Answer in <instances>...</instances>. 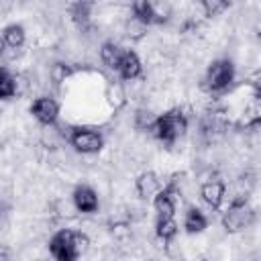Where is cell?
Instances as JSON below:
<instances>
[{"instance_id":"cell-1","label":"cell","mask_w":261,"mask_h":261,"mask_svg":"<svg viewBox=\"0 0 261 261\" xmlns=\"http://www.w3.org/2000/svg\"><path fill=\"white\" fill-rule=\"evenodd\" d=\"M186 128H188V120L181 114V110H169L163 116L155 118V124H153L155 137L165 145H171L177 137L186 133Z\"/></svg>"},{"instance_id":"cell-2","label":"cell","mask_w":261,"mask_h":261,"mask_svg":"<svg viewBox=\"0 0 261 261\" xmlns=\"http://www.w3.org/2000/svg\"><path fill=\"white\" fill-rule=\"evenodd\" d=\"M251 220H253V210H251V206L247 204L245 198H237V200L228 206V210L224 212V216H222V226H224L228 232H239V230H243L245 226H249Z\"/></svg>"},{"instance_id":"cell-3","label":"cell","mask_w":261,"mask_h":261,"mask_svg":"<svg viewBox=\"0 0 261 261\" xmlns=\"http://www.w3.org/2000/svg\"><path fill=\"white\" fill-rule=\"evenodd\" d=\"M234 77V65L228 61V59H218L214 61L210 67H208V73H206V86L212 90V92H220L224 88L230 86Z\"/></svg>"},{"instance_id":"cell-4","label":"cell","mask_w":261,"mask_h":261,"mask_svg":"<svg viewBox=\"0 0 261 261\" xmlns=\"http://www.w3.org/2000/svg\"><path fill=\"white\" fill-rule=\"evenodd\" d=\"M49 251L57 261H75L80 253L73 243V230H59L53 234L49 241Z\"/></svg>"},{"instance_id":"cell-5","label":"cell","mask_w":261,"mask_h":261,"mask_svg":"<svg viewBox=\"0 0 261 261\" xmlns=\"http://www.w3.org/2000/svg\"><path fill=\"white\" fill-rule=\"evenodd\" d=\"M69 143L80 153H98L104 145V139L94 128H73L69 135Z\"/></svg>"},{"instance_id":"cell-6","label":"cell","mask_w":261,"mask_h":261,"mask_svg":"<svg viewBox=\"0 0 261 261\" xmlns=\"http://www.w3.org/2000/svg\"><path fill=\"white\" fill-rule=\"evenodd\" d=\"M31 112L35 114V118H37L39 122H43V124H53V122L57 120L59 106H57V102H55L53 98L43 96V98H37V100L33 102Z\"/></svg>"},{"instance_id":"cell-7","label":"cell","mask_w":261,"mask_h":261,"mask_svg":"<svg viewBox=\"0 0 261 261\" xmlns=\"http://www.w3.org/2000/svg\"><path fill=\"white\" fill-rule=\"evenodd\" d=\"M133 18L139 20V22H143L145 27L147 24H153V22H165L167 20L157 10V6L151 4V2H147V0H139V2L133 4Z\"/></svg>"},{"instance_id":"cell-8","label":"cell","mask_w":261,"mask_h":261,"mask_svg":"<svg viewBox=\"0 0 261 261\" xmlns=\"http://www.w3.org/2000/svg\"><path fill=\"white\" fill-rule=\"evenodd\" d=\"M153 206L157 210V220H165V218H173V210H175V196H173V188L167 186L165 190H159L155 194Z\"/></svg>"},{"instance_id":"cell-9","label":"cell","mask_w":261,"mask_h":261,"mask_svg":"<svg viewBox=\"0 0 261 261\" xmlns=\"http://www.w3.org/2000/svg\"><path fill=\"white\" fill-rule=\"evenodd\" d=\"M73 206L80 212H96L98 210V196L88 186H77L73 192Z\"/></svg>"},{"instance_id":"cell-10","label":"cell","mask_w":261,"mask_h":261,"mask_svg":"<svg viewBox=\"0 0 261 261\" xmlns=\"http://www.w3.org/2000/svg\"><path fill=\"white\" fill-rule=\"evenodd\" d=\"M159 190H161V184H159V177L153 171H145V173L139 175V179H137V194H139V198L147 200V198L155 196Z\"/></svg>"},{"instance_id":"cell-11","label":"cell","mask_w":261,"mask_h":261,"mask_svg":"<svg viewBox=\"0 0 261 261\" xmlns=\"http://www.w3.org/2000/svg\"><path fill=\"white\" fill-rule=\"evenodd\" d=\"M118 71L124 80H133L141 73V61L137 57V53L133 51H124L122 59H120V65H118Z\"/></svg>"},{"instance_id":"cell-12","label":"cell","mask_w":261,"mask_h":261,"mask_svg":"<svg viewBox=\"0 0 261 261\" xmlns=\"http://www.w3.org/2000/svg\"><path fill=\"white\" fill-rule=\"evenodd\" d=\"M202 198L210 208H218L224 198V186L220 181H208L202 186Z\"/></svg>"},{"instance_id":"cell-13","label":"cell","mask_w":261,"mask_h":261,"mask_svg":"<svg viewBox=\"0 0 261 261\" xmlns=\"http://www.w3.org/2000/svg\"><path fill=\"white\" fill-rule=\"evenodd\" d=\"M100 55H102V61H104L108 67H112V69H118V65H120V59H122L124 51H122V49H120L116 43L108 41V43H104V45H102V49H100Z\"/></svg>"},{"instance_id":"cell-14","label":"cell","mask_w":261,"mask_h":261,"mask_svg":"<svg viewBox=\"0 0 261 261\" xmlns=\"http://www.w3.org/2000/svg\"><path fill=\"white\" fill-rule=\"evenodd\" d=\"M206 224H208V220H206V216L202 214V210H198V208H190V210L186 212L184 226H186V230H188L190 234H194V232H202V230L206 228Z\"/></svg>"},{"instance_id":"cell-15","label":"cell","mask_w":261,"mask_h":261,"mask_svg":"<svg viewBox=\"0 0 261 261\" xmlns=\"http://www.w3.org/2000/svg\"><path fill=\"white\" fill-rule=\"evenodd\" d=\"M2 39H4L6 45L16 49V47H20L24 43V29L20 24H8L4 29V33H2Z\"/></svg>"},{"instance_id":"cell-16","label":"cell","mask_w":261,"mask_h":261,"mask_svg":"<svg viewBox=\"0 0 261 261\" xmlns=\"http://www.w3.org/2000/svg\"><path fill=\"white\" fill-rule=\"evenodd\" d=\"M90 10H92V4L90 2H75L71 6V16H73V20L80 27H86L90 22Z\"/></svg>"},{"instance_id":"cell-17","label":"cell","mask_w":261,"mask_h":261,"mask_svg":"<svg viewBox=\"0 0 261 261\" xmlns=\"http://www.w3.org/2000/svg\"><path fill=\"white\" fill-rule=\"evenodd\" d=\"M14 92H16L14 77L6 69H0V98H12Z\"/></svg>"},{"instance_id":"cell-18","label":"cell","mask_w":261,"mask_h":261,"mask_svg":"<svg viewBox=\"0 0 261 261\" xmlns=\"http://www.w3.org/2000/svg\"><path fill=\"white\" fill-rule=\"evenodd\" d=\"M177 232V224L173 218H165V220H157V237L163 241H169L171 237H175Z\"/></svg>"},{"instance_id":"cell-19","label":"cell","mask_w":261,"mask_h":261,"mask_svg":"<svg viewBox=\"0 0 261 261\" xmlns=\"http://www.w3.org/2000/svg\"><path fill=\"white\" fill-rule=\"evenodd\" d=\"M202 8L206 12V16H216L218 12L226 10L228 8V2H220V0H206L202 2Z\"/></svg>"},{"instance_id":"cell-20","label":"cell","mask_w":261,"mask_h":261,"mask_svg":"<svg viewBox=\"0 0 261 261\" xmlns=\"http://www.w3.org/2000/svg\"><path fill=\"white\" fill-rule=\"evenodd\" d=\"M155 124V116L149 110H139L137 112V126L139 128H153Z\"/></svg>"},{"instance_id":"cell-21","label":"cell","mask_w":261,"mask_h":261,"mask_svg":"<svg viewBox=\"0 0 261 261\" xmlns=\"http://www.w3.org/2000/svg\"><path fill=\"white\" fill-rule=\"evenodd\" d=\"M67 75H69V67H65L63 63H55V65H53V69H51V77H53L55 84L63 82Z\"/></svg>"},{"instance_id":"cell-22","label":"cell","mask_w":261,"mask_h":261,"mask_svg":"<svg viewBox=\"0 0 261 261\" xmlns=\"http://www.w3.org/2000/svg\"><path fill=\"white\" fill-rule=\"evenodd\" d=\"M126 31H128V37H133V39H141L143 33H145V24L133 18V20L126 24Z\"/></svg>"},{"instance_id":"cell-23","label":"cell","mask_w":261,"mask_h":261,"mask_svg":"<svg viewBox=\"0 0 261 261\" xmlns=\"http://www.w3.org/2000/svg\"><path fill=\"white\" fill-rule=\"evenodd\" d=\"M73 243H75L77 253H84V251L88 249V237L82 234V232H73Z\"/></svg>"},{"instance_id":"cell-24","label":"cell","mask_w":261,"mask_h":261,"mask_svg":"<svg viewBox=\"0 0 261 261\" xmlns=\"http://www.w3.org/2000/svg\"><path fill=\"white\" fill-rule=\"evenodd\" d=\"M6 212H8V206H6L4 202H2V204H0V220H2L4 216H6Z\"/></svg>"},{"instance_id":"cell-25","label":"cell","mask_w":261,"mask_h":261,"mask_svg":"<svg viewBox=\"0 0 261 261\" xmlns=\"http://www.w3.org/2000/svg\"><path fill=\"white\" fill-rule=\"evenodd\" d=\"M2 53H4V39L0 37V55H2Z\"/></svg>"}]
</instances>
